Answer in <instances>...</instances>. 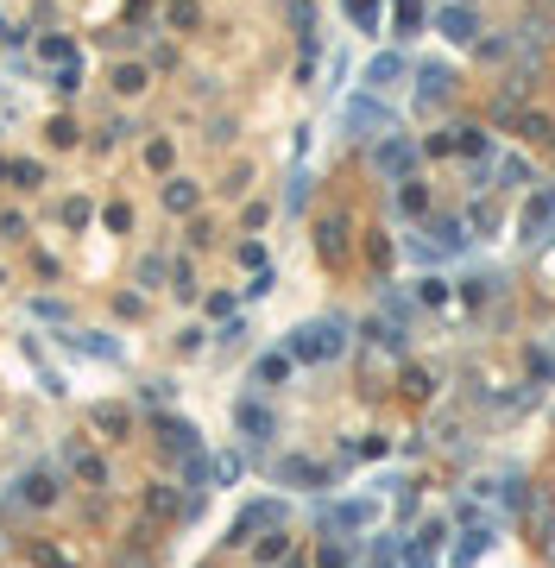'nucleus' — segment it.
I'll return each mask as SVG.
<instances>
[{
    "label": "nucleus",
    "instance_id": "f257e3e1",
    "mask_svg": "<svg viewBox=\"0 0 555 568\" xmlns=\"http://www.w3.org/2000/svg\"><path fill=\"white\" fill-rule=\"evenodd\" d=\"M291 353H297V361H328V353H341V335L334 329H303L291 341Z\"/></svg>",
    "mask_w": 555,
    "mask_h": 568
},
{
    "label": "nucleus",
    "instance_id": "f03ea898",
    "mask_svg": "<svg viewBox=\"0 0 555 568\" xmlns=\"http://www.w3.org/2000/svg\"><path fill=\"white\" fill-rule=\"evenodd\" d=\"M436 26H442V32H448L454 45H467V38L479 32V20H473V7H442V13H436Z\"/></svg>",
    "mask_w": 555,
    "mask_h": 568
},
{
    "label": "nucleus",
    "instance_id": "7ed1b4c3",
    "mask_svg": "<svg viewBox=\"0 0 555 568\" xmlns=\"http://www.w3.org/2000/svg\"><path fill=\"white\" fill-rule=\"evenodd\" d=\"M549 215H555V196H549V190H543V196H536V202H530V208H524V240H536V234H543V228H549Z\"/></svg>",
    "mask_w": 555,
    "mask_h": 568
},
{
    "label": "nucleus",
    "instance_id": "20e7f679",
    "mask_svg": "<svg viewBox=\"0 0 555 568\" xmlns=\"http://www.w3.org/2000/svg\"><path fill=\"white\" fill-rule=\"evenodd\" d=\"M410 158H416V152H410V139H385V146H379V171H391V177L410 171Z\"/></svg>",
    "mask_w": 555,
    "mask_h": 568
},
{
    "label": "nucleus",
    "instance_id": "39448f33",
    "mask_svg": "<svg viewBox=\"0 0 555 568\" xmlns=\"http://www.w3.org/2000/svg\"><path fill=\"white\" fill-rule=\"evenodd\" d=\"M404 77V57H373V69H366V89H391Z\"/></svg>",
    "mask_w": 555,
    "mask_h": 568
},
{
    "label": "nucleus",
    "instance_id": "423d86ee",
    "mask_svg": "<svg viewBox=\"0 0 555 568\" xmlns=\"http://www.w3.org/2000/svg\"><path fill=\"white\" fill-rule=\"evenodd\" d=\"M347 120H354V133H360V126H373V133H385V126H391L379 101H354V108H347Z\"/></svg>",
    "mask_w": 555,
    "mask_h": 568
},
{
    "label": "nucleus",
    "instance_id": "0eeeda50",
    "mask_svg": "<svg viewBox=\"0 0 555 568\" xmlns=\"http://www.w3.org/2000/svg\"><path fill=\"white\" fill-rule=\"evenodd\" d=\"M442 95H448V69H442V63H430V69H423V101L436 108Z\"/></svg>",
    "mask_w": 555,
    "mask_h": 568
},
{
    "label": "nucleus",
    "instance_id": "6e6552de",
    "mask_svg": "<svg viewBox=\"0 0 555 568\" xmlns=\"http://www.w3.org/2000/svg\"><path fill=\"white\" fill-rule=\"evenodd\" d=\"M398 26L416 32V26H423V7H416V0H398Z\"/></svg>",
    "mask_w": 555,
    "mask_h": 568
},
{
    "label": "nucleus",
    "instance_id": "1a4fd4ad",
    "mask_svg": "<svg viewBox=\"0 0 555 568\" xmlns=\"http://www.w3.org/2000/svg\"><path fill=\"white\" fill-rule=\"evenodd\" d=\"M165 202H171V208H189V202H196V190H189V183H171V190H165Z\"/></svg>",
    "mask_w": 555,
    "mask_h": 568
}]
</instances>
